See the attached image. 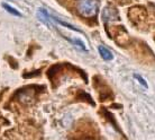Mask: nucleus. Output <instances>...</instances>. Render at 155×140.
Here are the masks:
<instances>
[{"instance_id":"1","label":"nucleus","mask_w":155,"mask_h":140,"mask_svg":"<svg viewBox=\"0 0 155 140\" xmlns=\"http://www.w3.org/2000/svg\"><path fill=\"white\" fill-rule=\"evenodd\" d=\"M98 1L97 0H80L78 2V10L83 17L90 18L97 15L98 12Z\"/></svg>"},{"instance_id":"6","label":"nucleus","mask_w":155,"mask_h":140,"mask_svg":"<svg viewBox=\"0 0 155 140\" xmlns=\"http://www.w3.org/2000/svg\"><path fill=\"white\" fill-rule=\"evenodd\" d=\"M2 7H4V9H6L9 14H12V15H14V16H21V14H20L17 9H15V8H12V6H9V5H7L6 2H2Z\"/></svg>"},{"instance_id":"5","label":"nucleus","mask_w":155,"mask_h":140,"mask_svg":"<svg viewBox=\"0 0 155 140\" xmlns=\"http://www.w3.org/2000/svg\"><path fill=\"white\" fill-rule=\"evenodd\" d=\"M65 39L68 40L70 43L74 44L77 47L81 49L82 51H87V49H85V45L83 44V42H82V41H80V40H78V39H69V37H65Z\"/></svg>"},{"instance_id":"2","label":"nucleus","mask_w":155,"mask_h":140,"mask_svg":"<svg viewBox=\"0 0 155 140\" xmlns=\"http://www.w3.org/2000/svg\"><path fill=\"white\" fill-rule=\"evenodd\" d=\"M118 18L119 17H118L116 9L110 7H107L104 9V12H102V19L105 20V22H113V20H117Z\"/></svg>"},{"instance_id":"4","label":"nucleus","mask_w":155,"mask_h":140,"mask_svg":"<svg viewBox=\"0 0 155 140\" xmlns=\"http://www.w3.org/2000/svg\"><path fill=\"white\" fill-rule=\"evenodd\" d=\"M37 16H38V18L42 20L44 24L50 25V22L52 19H51V15L47 12L46 9H44V8H39L38 12H37Z\"/></svg>"},{"instance_id":"3","label":"nucleus","mask_w":155,"mask_h":140,"mask_svg":"<svg viewBox=\"0 0 155 140\" xmlns=\"http://www.w3.org/2000/svg\"><path fill=\"white\" fill-rule=\"evenodd\" d=\"M98 50H99L101 58L104 59V60H106V61H109V60H113L114 59L113 52L109 50V49H107L106 47H104V45H100V47H98Z\"/></svg>"},{"instance_id":"7","label":"nucleus","mask_w":155,"mask_h":140,"mask_svg":"<svg viewBox=\"0 0 155 140\" xmlns=\"http://www.w3.org/2000/svg\"><path fill=\"white\" fill-rule=\"evenodd\" d=\"M134 77H135V79H137V80H138V82L142 84V86H143V87H147V82H146V80H145V79H144L142 76L135 74V75H134Z\"/></svg>"}]
</instances>
